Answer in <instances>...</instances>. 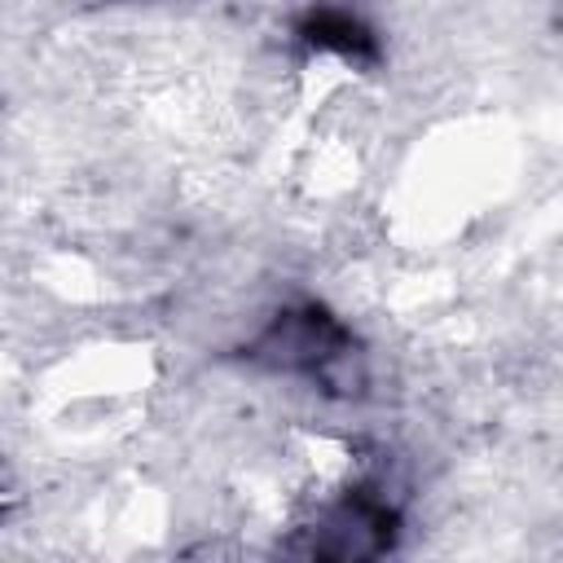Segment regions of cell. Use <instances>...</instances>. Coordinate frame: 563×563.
I'll return each instance as SVG.
<instances>
[{"mask_svg":"<svg viewBox=\"0 0 563 563\" xmlns=\"http://www.w3.org/2000/svg\"><path fill=\"white\" fill-rule=\"evenodd\" d=\"M251 361L277 374H308L330 391H356V343L347 325L321 303H299L277 312L251 343Z\"/></svg>","mask_w":563,"mask_h":563,"instance_id":"cell-1","label":"cell"},{"mask_svg":"<svg viewBox=\"0 0 563 563\" xmlns=\"http://www.w3.org/2000/svg\"><path fill=\"white\" fill-rule=\"evenodd\" d=\"M396 523H400L396 510L378 493L356 488L343 501L321 510V519L308 528V541L299 550L317 559H369L391 545Z\"/></svg>","mask_w":563,"mask_h":563,"instance_id":"cell-2","label":"cell"},{"mask_svg":"<svg viewBox=\"0 0 563 563\" xmlns=\"http://www.w3.org/2000/svg\"><path fill=\"white\" fill-rule=\"evenodd\" d=\"M295 35L312 48V53H334L343 62H374L378 57V35L347 9H334V4H321V9H308L295 26Z\"/></svg>","mask_w":563,"mask_h":563,"instance_id":"cell-3","label":"cell"}]
</instances>
